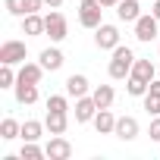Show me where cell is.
<instances>
[{
	"label": "cell",
	"mask_w": 160,
	"mask_h": 160,
	"mask_svg": "<svg viewBox=\"0 0 160 160\" xmlns=\"http://www.w3.org/2000/svg\"><path fill=\"white\" fill-rule=\"evenodd\" d=\"M135 60H138V57L132 53V47H122V44H119V47L113 50V60H110V69H107L110 78H116V82H119V78H129Z\"/></svg>",
	"instance_id": "1"
},
{
	"label": "cell",
	"mask_w": 160,
	"mask_h": 160,
	"mask_svg": "<svg viewBox=\"0 0 160 160\" xmlns=\"http://www.w3.org/2000/svg\"><path fill=\"white\" fill-rule=\"evenodd\" d=\"M104 3L101 0H82V3H78V22H82L85 28H98L104 19Z\"/></svg>",
	"instance_id": "2"
},
{
	"label": "cell",
	"mask_w": 160,
	"mask_h": 160,
	"mask_svg": "<svg viewBox=\"0 0 160 160\" xmlns=\"http://www.w3.org/2000/svg\"><path fill=\"white\" fill-rule=\"evenodd\" d=\"M94 44H98L101 50H116V47H119V28L101 22V25L94 28Z\"/></svg>",
	"instance_id": "3"
},
{
	"label": "cell",
	"mask_w": 160,
	"mask_h": 160,
	"mask_svg": "<svg viewBox=\"0 0 160 160\" xmlns=\"http://www.w3.org/2000/svg\"><path fill=\"white\" fill-rule=\"evenodd\" d=\"M25 57H28L25 41H3V44H0V63L16 66V63H25Z\"/></svg>",
	"instance_id": "4"
},
{
	"label": "cell",
	"mask_w": 160,
	"mask_h": 160,
	"mask_svg": "<svg viewBox=\"0 0 160 160\" xmlns=\"http://www.w3.org/2000/svg\"><path fill=\"white\" fill-rule=\"evenodd\" d=\"M44 25H47V28H44V35H50V41H63V38L69 35L66 16H63V13H57V10L44 16Z\"/></svg>",
	"instance_id": "5"
},
{
	"label": "cell",
	"mask_w": 160,
	"mask_h": 160,
	"mask_svg": "<svg viewBox=\"0 0 160 160\" xmlns=\"http://www.w3.org/2000/svg\"><path fill=\"white\" fill-rule=\"evenodd\" d=\"M157 25H160V19L151 13V16H138L135 19V38L138 41H154L157 38Z\"/></svg>",
	"instance_id": "6"
},
{
	"label": "cell",
	"mask_w": 160,
	"mask_h": 160,
	"mask_svg": "<svg viewBox=\"0 0 160 160\" xmlns=\"http://www.w3.org/2000/svg\"><path fill=\"white\" fill-rule=\"evenodd\" d=\"M44 154H47L50 160H69V157H72V144H69L63 135H50V141H47Z\"/></svg>",
	"instance_id": "7"
},
{
	"label": "cell",
	"mask_w": 160,
	"mask_h": 160,
	"mask_svg": "<svg viewBox=\"0 0 160 160\" xmlns=\"http://www.w3.org/2000/svg\"><path fill=\"white\" fill-rule=\"evenodd\" d=\"M98 101L91 98V94H85V98H75V122H91L94 116H98Z\"/></svg>",
	"instance_id": "8"
},
{
	"label": "cell",
	"mask_w": 160,
	"mask_h": 160,
	"mask_svg": "<svg viewBox=\"0 0 160 160\" xmlns=\"http://www.w3.org/2000/svg\"><path fill=\"white\" fill-rule=\"evenodd\" d=\"M113 135L122 138V141L138 138V119H135V116H116V129H113Z\"/></svg>",
	"instance_id": "9"
},
{
	"label": "cell",
	"mask_w": 160,
	"mask_h": 160,
	"mask_svg": "<svg viewBox=\"0 0 160 160\" xmlns=\"http://www.w3.org/2000/svg\"><path fill=\"white\" fill-rule=\"evenodd\" d=\"M44 126H47L50 135H66V129H69V116H66V113H53V110H47Z\"/></svg>",
	"instance_id": "10"
},
{
	"label": "cell",
	"mask_w": 160,
	"mask_h": 160,
	"mask_svg": "<svg viewBox=\"0 0 160 160\" xmlns=\"http://www.w3.org/2000/svg\"><path fill=\"white\" fill-rule=\"evenodd\" d=\"M66 94H69V98H85V94H88V78H85L82 72H72V75L66 78Z\"/></svg>",
	"instance_id": "11"
},
{
	"label": "cell",
	"mask_w": 160,
	"mask_h": 160,
	"mask_svg": "<svg viewBox=\"0 0 160 160\" xmlns=\"http://www.w3.org/2000/svg\"><path fill=\"white\" fill-rule=\"evenodd\" d=\"M94 129H98V135H113V129H116V116L110 113V107L98 110V116H94Z\"/></svg>",
	"instance_id": "12"
},
{
	"label": "cell",
	"mask_w": 160,
	"mask_h": 160,
	"mask_svg": "<svg viewBox=\"0 0 160 160\" xmlns=\"http://www.w3.org/2000/svg\"><path fill=\"white\" fill-rule=\"evenodd\" d=\"M116 16H119V22H135L141 16L138 0H119V3H116Z\"/></svg>",
	"instance_id": "13"
},
{
	"label": "cell",
	"mask_w": 160,
	"mask_h": 160,
	"mask_svg": "<svg viewBox=\"0 0 160 160\" xmlns=\"http://www.w3.org/2000/svg\"><path fill=\"white\" fill-rule=\"evenodd\" d=\"M44 16H38V13H28V16H22V32L25 35H32V38H38V35H44Z\"/></svg>",
	"instance_id": "14"
},
{
	"label": "cell",
	"mask_w": 160,
	"mask_h": 160,
	"mask_svg": "<svg viewBox=\"0 0 160 160\" xmlns=\"http://www.w3.org/2000/svg\"><path fill=\"white\" fill-rule=\"evenodd\" d=\"M38 60H41V66H44L47 72H57V69L66 63V60H63V53H60L57 47H47V50H41V57H38Z\"/></svg>",
	"instance_id": "15"
},
{
	"label": "cell",
	"mask_w": 160,
	"mask_h": 160,
	"mask_svg": "<svg viewBox=\"0 0 160 160\" xmlns=\"http://www.w3.org/2000/svg\"><path fill=\"white\" fill-rule=\"evenodd\" d=\"M44 72H47V69H44L41 63H22V69H19V82H32V85H38Z\"/></svg>",
	"instance_id": "16"
},
{
	"label": "cell",
	"mask_w": 160,
	"mask_h": 160,
	"mask_svg": "<svg viewBox=\"0 0 160 160\" xmlns=\"http://www.w3.org/2000/svg\"><path fill=\"white\" fill-rule=\"evenodd\" d=\"M16 101L25 107V104H35L38 101V85L32 82H16Z\"/></svg>",
	"instance_id": "17"
},
{
	"label": "cell",
	"mask_w": 160,
	"mask_h": 160,
	"mask_svg": "<svg viewBox=\"0 0 160 160\" xmlns=\"http://www.w3.org/2000/svg\"><path fill=\"white\" fill-rule=\"evenodd\" d=\"M132 75L151 85V82H154V63H151V60H135V66H132Z\"/></svg>",
	"instance_id": "18"
},
{
	"label": "cell",
	"mask_w": 160,
	"mask_h": 160,
	"mask_svg": "<svg viewBox=\"0 0 160 160\" xmlns=\"http://www.w3.org/2000/svg\"><path fill=\"white\" fill-rule=\"evenodd\" d=\"M44 129H47L44 122H38V119H25V122H22V138H25V141H38V138L44 135Z\"/></svg>",
	"instance_id": "19"
},
{
	"label": "cell",
	"mask_w": 160,
	"mask_h": 160,
	"mask_svg": "<svg viewBox=\"0 0 160 160\" xmlns=\"http://www.w3.org/2000/svg\"><path fill=\"white\" fill-rule=\"evenodd\" d=\"M0 138H3V141H13V138H22V126L16 122V119H3V122H0Z\"/></svg>",
	"instance_id": "20"
},
{
	"label": "cell",
	"mask_w": 160,
	"mask_h": 160,
	"mask_svg": "<svg viewBox=\"0 0 160 160\" xmlns=\"http://www.w3.org/2000/svg\"><path fill=\"white\" fill-rule=\"evenodd\" d=\"M91 98H94V101H98V107L104 110V107H110V104H113V98H116V91H113L110 85H98V88L91 91Z\"/></svg>",
	"instance_id": "21"
},
{
	"label": "cell",
	"mask_w": 160,
	"mask_h": 160,
	"mask_svg": "<svg viewBox=\"0 0 160 160\" xmlns=\"http://www.w3.org/2000/svg\"><path fill=\"white\" fill-rule=\"evenodd\" d=\"M19 82V72H13L10 63H0V88H16Z\"/></svg>",
	"instance_id": "22"
},
{
	"label": "cell",
	"mask_w": 160,
	"mask_h": 160,
	"mask_svg": "<svg viewBox=\"0 0 160 160\" xmlns=\"http://www.w3.org/2000/svg\"><path fill=\"white\" fill-rule=\"evenodd\" d=\"M126 91H129L132 98H144V94H148V82H141V78L129 75V85H126Z\"/></svg>",
	"instance_id": "23"
},
{
	"label": "cell",
	"mask_w": 160,
	"mask_h": 160,
	"mask_svg": "<svg viewBox=\"0 0 160 160\" xmlns=\"http://www.w3.org/2000/svg\"><path fill=\"white\" fill-rule=\"evenodd\" d=\"M47 110H53V113H69V101H66L63 94H50V98H47Z\"/></svg>",
	"instance_id": "24"
},
{
	"label": "cell",
	"mask_w": 160,
	"mask_h": 160,
	"mask_svg": "<svg viewBox=\"0 0 160 160\" xmlns=\"http://www.w3.org/2000/svg\"><path fill=\"white\" fill-rule=\"evenodd\" d=\"M19 154H22V160H41V157H47V154H44V151H41L35 141H25Z\"/></svg>",
	"instance_id": "25"
},
{
	"label": "cell",
	"mask_w": 160,
	"mask_h": 160,
	"mask_svg": "<svg viewBox=\"0 0 160 160\" xmlns=\"http://www.w3.org/2000/svg\"><path fill=\"white\" fill-rule=\"evenodd\" d=\"M144 110L148 116H160V94H144Z\"/></svg>",
	"instance_id": "26"
},
{
	"label": "cell",
	"mask_w": 160,
	"mask_h": 160,
	"mask_svg": "<svg viewBox=\"0 0 160 160\" xmlns=\"http://www.w3.org/2000/svg\"><path fill=\"white\" fill-rule=\"evenodd\" d=\"M10 16H25V0H3Z\"/></svg>",
	"instance_id": "27"
},
{
	"label": "cell",
	"mask_w": 160,
	"mask_h": 160,
	"mask_svg": "<svg viewBox=\"0 0 160 160\" xmlns=\"http://www.w3.org/2000/svg\"><path fill=\"white\" fill-rule=\"evenodd\" d=\"M148 135H151V141H160V116H154V119H151V129H148Z\"/></svg>",
	"instance_id": "28"
},
{
	"label": "cell",
	"mask_w": 160,
	"mask_h": 160,
	"mask_svg": "<svg viewBox=\"0 0 160 160\" xmlns=\"http://www.w3.org/2000/svg\"><path fill=\"white\" fill-rule=\"evenodd\" d=\"M148 94H160V78H154V82L148 85Z\"/></svg>",
	"instance_id": "29"
},
{
	"label": "cell",
	"mask_w": 160,
	"mask_h": 160,
	"mask_svg": "<svg viewBox=\"0 0 160 160\" xmlns=\"http://www.w3.org/2000/svg\"><path fill=\"white\" fill-rule=\"evenodd\" d=\"M44 3H47L50 10H60V7H63V0H44Z\"/></svg>",
	"instance_id": "30"
},
{
	"label": "cell",
	"mask_w": 160,
	"mask_h": 160,
	"mask_svg": "<svg viewBox=\"0 0 160 160\" xmlns=\"http://www.w3.org/2000/svg\"><path fill=\"white\" fill-rule=\"evenodd\" d=\"M151 13H154V16L160 19V0H154V10H151Z\"/></svg>",
	"instance_id": "31"
},
{
	"label": "cell",
	"mask_w": 160,
	"mask_h": 160,
	"mask_svg": "<svg viewBox=\"0 0 160 160\" xmlns=\"http://www.w3.org/2000/svg\"><path fill=\"white\" fill-rule=\"evenodd\" d=\"M101 3H104V7H116V3H119V0H101Z\"/></svg>",
	"instance_id": "32"
},
{
	"label": "cell",
	"mask_w": 160,
	"mask_h": 160,
	"mask_svg": "<svg viewBox=\"0 0 160 160\" xmlns=\"http://www.w3.org/2000/svg\"><path fill=\"white\" fill-rule=\"evenodd\" d=\"M157 53H160V50H157Z\"/></svg>",
	"instance_id": "33"
}]
</instances>
